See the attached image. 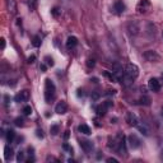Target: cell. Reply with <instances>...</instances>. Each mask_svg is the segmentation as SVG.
I'll use <instances>...</instances> for the list:
<instances>
[{
    "mask_svg": "<svg viewBox=\"0 0 163 163\" xmlns=\"http://www.w3.org/2000/svg\"><path fill=\"white\" fill-rule=\"evenodd\" d=\"M55 84L51 79H46L45 80V101L46 103H51L52 99L55 98Z\"/></svg>",
    "mask_w": 163,
    "mask_h": 163,
    "instance_id": "1",
    "label": "cell"
},
{
    "mask_svg": "<svg viewBox=\"0 0 163 163\" xmlns=\"http://www.w3.org/2000/svg\"><path fill=\"white\" fill-rule=\"evenodd\" d=\"M116 139V148L115 152L120 156H127V150H126V142H125V135L122 133H119Z\"/></svg>",
    "mask_w": 163,
    "mask_h": 163,
    "instance_id": "2",
    "label": "cell"
},
{
    "mask_svg": "<svg viewBox=\"0 0 163 163\" xmlns=\"http://www.w3.org/2000/svg\"><path fill=\"white\" fill-rule=\"evenodd\" d=\"M113 106V102L112 101H105V102H102L99 106H97L96 107V112H97V115L98 116H105L106 113H107V111L110 110L111 107Z\"/></svg>",
    "mask_w": 163,
    "mask_h": 163,
    "instance_id": "3",
    "label": "cell"
},
{
    "mask_svg": "<svg viewBox=\"0 0 163 163\" xmlns=\"http://www.w3.org/2000/svg\"><path fill=\"white\" fill-rule=\"evenodd\" d=\"M125 74L131 77L133 79H135V78L139 75V68L135 64H127L126 66H125Z\"/></svg>",
    "mask_w": 163,
    "mask_h": 163,
    "instance_id": "4",
    "label": "cell"
},
{
    "mask_svg": "<svg viewBox=\"0 0 163 163\" xmlns=\"http://www.w3.org/2000/svg\"><path fill=\"white\" fill-rule=\"evenodd\" d=\"M143 56L146 61H150V62H157V61H159V59H161V56H159L158 54H157V51H154V50L145 51Z\"/></svg>",
    "mask_w": 163,
    "mask_h": 163,
    "instance_id": "5",
    "label": "cell"
},
{
    "mask_svg": "<svg viewBox=\"0 0 163 163\" xmlns=\"http://www.w3.org/2000/svg\"><path fill=\"white\" fill-rule=\"evenodd\" d=\"M127 31H129V33L131 34V36H136V34H139V32H140L139 23H138L136 21H131L129 24H127Z\"/></svg>",
    "mask_w": 163,
    "mask_h": 163,
    "instance_id": "6",
    "label": "cell"
},
{
    "mask_svg": "<svg viewBox=\"0 0 163 163\" xmlns=\"http://www.w3.org/2000/svg\"><path fill=\"white\" fill-rule=\"evenodd\" d=\"M161 82H159L157 78H150L148 82V88L150 89L152 92H159L161 91Z\"/></svg>",
    "mask_w": 163,
    "mask_h": 163,
    "instance_id": "7",
    "label": "cell"
},
{
    "mask_svg": "<svg viewBox=\"0 0 163 163\" xmlns=\"http://www.w3.org/2000/svg\"><path fill=\"white\" fill-rule=\"evenodd\" d=\"M112 73L116 75V78H117V80H120L122 77L125 75V69L121 66L119 62H115V64L112 65Z\"/></svg>",
    "mask_w": 163,
    "mask_h": 163,
    "instance_id": "8",
    "label": "cell"
},
{
    "mask_svg": "<svg viewBox=\"0 0 163 163\" xmlns=\"http://www.w3.org/2000/svg\"><path fill=\"white\" fill-rule=\"evenodd\" d=\"M149 8H150V1H149V0H140L136 5V10L140 14H142V13H146Z\"/></svg>",
    "mask_w": 163,
    "mask_h": 163,
    "instance_id": "9",
    "label": "cell"
},
{
    "mask_svg": "<svg viewBox=\"0 0 163 163\" xmlns=\"http://www.w3.org/2000/svg\"><path fill=\"white\" fill-rule=\"evenodd\" d=\"M127 142H129V145H130V148H131V149H138L140 146V139L136 136V135H134V134L129 135Z\"/></svg>",
    "mask_w": 163,
    "mask_h": 163,
    "instance_id": "10",
    "label": "cell"
},
{
    "mask_svg": "<svg viewBox=\"0 0 163 163\" xmlns=\"http://www.w3.org/2000/svg\"><path fill=\"white\" fill-rule=\"evenodd\" d=\"M28 98H29V92L27 91V89H23V91H21L19 93L15 96V102H18V103H21V102H26V101H28Z\"/></svg>",
    "mask_w": 163,
    "mask_h": 163,
    "instance_id": "11",
    "label": "cell"
},
{
    "mask_svg": "<svg viewBox=\"0 0 163 163\" xmlns=\"http://www.w3.org/2000/svg\"><path fill=\"white\" fill-rule=\"evenodd\" d=\"M55 112L56 113H59V115H64V113H66L68 112V105H66V102L65 101H60L56 105V107H55Z\"/></svg>",
    "mask_w": 163,
    "mask_h": 163,
    "instance_id": "12",
    "label": "cell"
},
{
    "mask_svg": "<svg viewBox=\"0 0 163 163\" xmlns=\"http://www.w3.org/2000/svg\"><path fill=\"white\" fill-rule=\"evenodd\" d=\"M126 122H127V125H129V126H134L135 127L138 124H139V120H138V117L133 112H127V115H126Z\"/></svg>",
    "mask_w": 163,
    "mask_h": 163,
    "instance_id": "13",
    "label": "cell"
},
{
    "mask_svg": "<svg viewBox=\"0 0 163 163\" xmlns=\"http://www.w3.org/2000/svg\"><path fill=\"white\" fill-rule=\"evenodd\" d=\"M80 146L87 154H89L92 150H93V143L91 140H82L80 142Z\"/></svg>",
    "mask_w": 163,
    "mask_h": 163,
    "instance_id": "14",
    "label": "cell"
},
{
    "mask_svg": "<svg viewBox=\"0 0 163 163\" xmlns=\"http://www.w3.org/2000/svg\"><path fill=\"white\" fill-rule=\"evenodd\" d=\"M77 45H78V38H77V37L70 36L69 38L66 40V48H68V50H73Z\"/></svg>",
    "mask_w": 163,
    "mask_h": 163,
    "instance_id": "15",
    "label": "cell"
},
{
    "mask_svg": "<svg viewBox=\"0 0 163 163\" xmlns=\"http://www.w3.org/2000/svg\"><path fill=\"white\" fill-rule=\"evenodd\" d=\"M113 10H115L116 14L121 15L122 13L125 12V5H124V3H122V1H116L115 5H113Z\"/></svg>",
    "mask_w": 163,
    "mask_h": 163,
    "instance_id": "16",
    "label": "cell"
},
{
    "mask_svg": "<svg viewBox=\"0 0 163 163\" xmlns=\"http://www.w3.org/2000/svg\"><path fill=\"white\" fill-rule=\"evenodd\" d=\"M119 82H120V83H121L124 87H130V85H133V83H134V79H133L131 77H129V75L125 74Z\"/></svg>",
    "mask_w": 163,
    "mask_h": 163,
    "instance_id": "17",
    "label": "cell"
},
{
    "mask_svg": "<svg viewBox=\"0 0 163 163\" xmlns=\"http://www.w3.org/2000/svg\"><path fill=\"white\" fill-rule=\"evenodd\" d=\"M13 156H14V152H13V149L10 148L9 145H7L4 148V158H5V161H10V159L13 158Z\"/></svg>",
    "mask_w": 163,
    "mask_h": 163,
    "instance_id": "18",
    "label": "cell"
},
{
    "mask_svg": "<svg viewBox=\"0 0 163 163\" xmlns=\"http://www.w3.org/2000/svg\"><path fill=\"white\" fill-rule=\"evenodd\" d=\"M78 130H79V133H82V134H84V135H91L92 134L91 127L85 124H80L79 126H78Z\"/></svg>",
    "mask_w": 163,
    "mask_h": 163,
    "instance_id": "19",
    "label": "cell"
},
{
    "mask_svg": "<svg viewBox=\"0 0 163 163\" xmlns=\"http://www.w3.org/2000/svg\"><path fill=\"white\" fill-rule=\"evenodd\" d=\"M135 127H136V129L139 130V131L142 133L143 135H145V136H148V135H149V130H148V127H146L145 125L143 124V122H140V121H139V124H138Z\"/></svg>",
    "mask_w": 163,
    "mask_h": 163,
    "instance_id": "20",
    "label": "cell"
},
{
    "mask_svg": "<svg viewBox=\"0 0 163 163\" xmlns=\"http://www.w3.org/2000/svg\"><path fill=\"white\" fill-rule=\"evenodd\" d=\"M5 138H7V142L8 143H13V140L15 139V131L14 130H8L7 131V135H5Z\"/></svg>",
    "mask_w": 163,
    "mask_h": 163,
    "instance_id": "21",
    "label": "cell"
},
{
    "mask_svg": "<svg viewBox=\"0 0 163 163\" xmlns=\"http://www.w3.org/2000/svg\"><path fill=\"white\" fill-rule=\"evenodd\" d=\"M7 3H8V9H9V12H12V14H15L17 8H15L14 0H7Z\"/></svg>",
    "mask_w": 163,
    "mask_h": 163,
    "instance_id": "22",
    "label": "cell"
},
{
    "mask_svg": "<svg viewBox=\"0 0 163 163\" xmlns=\"http://www.w3.org/2000/svg\"><path fill=\"white\" fill-rule=\"evenodd\" d=\"M138 103H139V105H143V106H149L150 105V98H149L148 96H143V97H140V99L138 101Z\"/></svg>",
    "mask_w": 163,
    "mask_h": 163,
    "instance_id": "23",
    "label": "cell"
},
{
    "mask_svg": "<svg viewBox=\"0 0 163 163\" xmlns=\"http://www.w3.org/2000/svg\"><path fill=\"white\" fill-rule=\"evenodd\" d=\"M27 4H28L29 10H36L37 5H38V0H27Z\"/></svg>",
    "mask_w": 163,
    "mask_h": 163,
    "instance_id": "24",
    "label": "cell"
},
{
    "mask_svg": "<svg viewBox=\"0 0 163 163\" xmlns=\"http://www.w3.org/2000/svg\"><path fill=\"white\" fill-rule=\"evenodd\" d=\"M103 77H106V78H108L111 82H119L117 80V78H116V75L113 74V73H110V72H103Z\"/></svg>",
    "mask_w": 163,
    "mask_h": 163,
    "instance_id": "25",
    "label": "cell"
},
{
    "mask_svg": "<svg viewBox=\"0 0 163 163\" xmlns=\"http://www.w3.org/2000/svg\"><path fill=\"white\" fill-rule=\"evenodd\" d=\"M41 42H42V41H41L40 36H34L33 38H32V46H33V47H40Z\"/></svg>",
    "mask_w": 163,
    "mask_h": 163,
    "instance_id": "26",
    "label": "cell"
},
{
    "mask_svg": "<svg viewBox=\"0 0 163 163\" xmlns=\"http://www.w3.org/2000/svg\"><path fill=\"white\" fill-rule=\"evenodd\" d=\"M22 112H23L24 116H29L32 113V107L31 106H24L23 110H22Z\"/></svg>",
    "mask_w": 163,
    "mask_h": 163,
    "instance_id": "27",
    "label": "cell"
},
{
    "mask_svg": "<svg viewBox=\"0 0 163 163\" xmlns=\"http://www.w3.org/2000/svg\"><path fill=\"white\" fill-rule=\"evenodd\" d=\"M59 130H60L59 125H52V126L50 127V133H51L52 135H58V134H59Z\"/></svg>",
    "mask_w": 163,
    "mask_h": 163,
    "instance_id": "28",
    "label": "cell"
},
{
    "mask_svg": "<svg viewBox=\"0 0 163 163\" xmlns=\"http://www.w3.org/2000/svg\"><path fill=\"white\" fill-rule=\"evenodd\" d=\"M45 64L47 65V66H54L55 62H54V59L51 58V56H46L45 58Z\"/></svg>",
    "mask_w": 163,
    "mask_h": 163,
    "instance_id": "29",
    "label": "cell"
},
{
    "mask_svg": "<svg viewBox=\"0 0 163 163\" xmlns=\"http://www.w3.org/2000/svg\"><path fill=\"white\" fill-rule=\"evenodd\" d=\"M14 124H15V126H18V127H22V126H24V120L22 117H17L14 120Z\"/></svg>",
    "mask_w": 163,
    "mask_h": 163,
    "instance_id": "30",
    "label": "cell"
},
{
    "mask_svg": "<svg viewBox=\"0 0 163 163\" xmlns=\"http://www.w3.org/2000/svg\"><path fill=\"white\" fill-rule=\"evenodd\" d=\"M51 14H52L54 17H59V15L61 14V10L59 9L58 7H55V8H52V10H51Z\"/></svg>",
    "mask_w": 163,
    "mask_h": 163,
    "instance_id": "31",
    "label": "cell"
},
{
    "mask_svg": "<svg viewBox=\"0 0 163 163\" xmlns=\"http://www.w3.org/2000/svg\"><path fill=\"white\" fill-rule=\"evenodd\" d=\"M94 65H96V60H94V59H88V60H87V66H88L89 69L94 68Z\"/></svg>",
    "mask_w": 163,
    "mask_h": 163,
    "instance_id": "32",
    "label": "cell"
},
{
    "mask_svg": "<svg viewBox=\"0 0 163 163\" xmlns=\"http://www.w3.org/2000/svg\"><path fill=\"white\" fill-rule=\"evenodd\" d=\"M24 161V152L19 150L17 154V162H23Z\"/></svg>",
    "mask_w": 163,
    "mask_h": 163,
    "instance_id": "33",
    "label": "cell"
},
{
    "mask_svg": "<svg viewBox=\"0 0 163 163\" xmlns=\"http://www.w3.org/2000/svg\"><path fill=\"white\" fill-rule=\"evenodd\" d=\"M99 96H101V94H99L98 91H93V92H92V94H91V97H92L93 101H97V99L99 98Z\"/></svg>",
    "mask_w": 163,
    "mask_h": 163,
    "instance_id": "34",
    "label": "cell"
},
{
    "mask_svg": "<svg viewBox=\"0 0 163 163\" xmlns=\"http://www.w3.org/2000/svg\"><path fill=\"white\" fill-rule=\"evenodd\" d=\"M113 94H116L115 89H107V91L105 92V96H113Z\"/></svg>",
    "mask_w": 163,
    "mask_h": 163,
    "instance_id": "35",
    "label": "cell"
},
{
    "mask_svg": "<svg viewBox=\"0 0 163 163\" xmlns=\"http://www.w3.org/2000/svg\"><path fill=\"white\" fill-rule=\"evenodd\" d=\"M62 148H64L65 150H69L70 153L73 154V148H72V146H70V145H69V144H66V143H65V144H64V146H62Z\"/></svg>",
    "mask_w": 163,
    "mask_h": 163,
    "instance_id": "36",
    "label": "cell"
},
{
    "mask_svg": "<svg viewBox=\"0 0 163 163\" xmlns=\"http://www.w3.org/2000/svg\"><path fill=\"white\" fill-rule=\"evenodd\" d=\"M36 135H37L38 138H41V139H42V138L45 136V135H43V131H42L41 129H37V130H36Z\"/></svg>",
    "mask_w": 163,
    "mask_h": 163,
    "instance_id": "37",
    "label": "cell"
},
{
    "mask_svg": "<svg viewBox=\"0 0 163 163\" xmlns=\"http://www.w3.org/2000/svg\"><path fill=\"white\" fill-rule=\"evenodd\" d=\"M34 60H36V56H34V55H31V56L28 58V60H27V62H28V64H33Z\"/></svg>",
    "mask_w": 163,
    "mask_h": 163,
    "instance_id": "38",
    "label": "cell"
},
{
    "mask_svg": "<svg viewBox=\"0 0 163 163\" xmlns=\"http://www.w3.org/2000/svg\"><path fill=\"white\" fill-rule=\"evenodd\" d=\"M78 93H77V96L78 97H84V91H83V89H78Z\"/></svg>",
    "mask_w": 163,
    "mask_h": 163,
    "instance_id": "39",
    "label": "cell"
},
{
    "mask_svg": "<svg viewBox=\"0 0 163 163\" xmlns=\"http://www.w3.org/2000/svg\"><path fill=\"white\" fill-rule=\"evenodd\" d=\"M40 69H41V72H46V69H47V65H46V64H41L40 65Z\"/></svg>",
    "mask_w": 163,
    "mask_h": 163,
    "instance_id": "40",
    "label": "cell"
},
{
    "mask_svg": "<svg viewBox=\"0 0 163 163\" xmlns=\"http://www.w3.org/2000/svg\"><path fill=\"white\" fill-rule=\"evenodd\" d=\"M107 162H108V163H117L119 161H117L116 158H107Z\"/></svg>",
    "mask_w": 163,
    "mask_h": 163,
    "instance_id": "41",
    "label": "cell"
},
{
    "mask_svg": "<svg viewBox=\"0 0 163 163\" xmlns=\"http://www.w3.org/2000/svg\"><path fill=\"white\" fill-rule=\"evenodd\" d=\"M69 133H70L69 130H66V131H65V134H64V139H65V140H66V139H69V135H70Z\"/></svg>",
    "mask_w": 163,
    "mask_h": 163,
    "instance_id": "42",
    "label": "cell"
},
{
    "mask_svg": "<svg viewBox=\"0 0 163 163\" xmlns=\"http://www.w3.org/2000/svg\"><path fill=\"white\" fill-rule=\"evenodd\" d=\"M0 41H1V50H4L5 48V38H1Z\"/></svg>",
    "mask_w": 163,
    "mask_h": 163,
    "instance_id": "43",
    "label": "cell"
},
{
    "mask_svg": "<svg viewBox=\"0 0 163 163\" xmlns=\"http://www.w3.org/2000/svg\"><path fill=\"white\" fill-rule=\"evenodd\" d=\"M91 82H93V83H98V79H97V78H92Z\"/></svg>",
    "mask_w": 163,
    "mask_h": 163,
    "instance_id": "44",
    "label": "cell"
},
{
    "mask_svg": "<svg viewBox=\"0 0 163 163\" xmlns=\"http://www.w3.org/2000/svg\"><path fill=\"white\" fill-rule=\"evenodd\" d=\"M162 37H163V32H162Z\"/></svg>",
    "mask_w": 163,
    "mask_h": 163,
    "instance_id": "45",
    "label": "cell"
},
{
    "mask_svg": "<svg viewBox=\"0 0 163 163\" xmlns=\"http://www.w3.org/2000/svg\"><path fill=\"white\" fill-rule=\"evenodd\" d=\"M162 115H163V111H162Z\"/></svg>",
    "mask_w": 163,
    "mask_h": 163,
    "instance_id": "46",
    "label": "cell"
},
{
    "mask_svg": "<svg viewBox=\"0 0 163 163\" xmlns=\"http://www.w3.org/2000/svg\"><path fill=\"white\" fill-rule=\"evenodd\" d=\"M162 78H163V75H162Z\"/></svg>",
    "mask_w": 163,
    "mask_h": 163,
    "instance_id": "47",
    "label": "cell"
}]
</instances>
